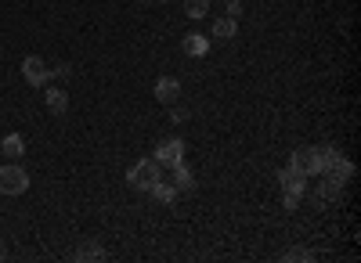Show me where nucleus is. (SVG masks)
Segmentation results:
<instances>
[{
    "mask_svg": "<svg viewBox=\"0 0 361 263\" xmlns=\"http://www.w3.org/2000/svg\"><path fill=\"white\" fill-rule=\"evenodd\" d=\"M22 76H25V83H29V86H44V83L51 79V69H47V62H44V58L29 54L25 62H22Z\"/></svg>",
    "mask_w": 361,
    "mask_h": 263,
    "instance_id": "nucleus-4",
    "label": "nucleus"
},
{
    "mask_svg": "<svg viewBox=\"0 0 361 263\" xmlns=\"http://www.w3.org/2000/svg\"><path fill=\"white\" fill-rule=\"evenodd\" d=\"M156 101H163V105H177V101H180V83L170 79V76H163V79L156 83Z\"/></svg>",
    "mask_w": 361,
    "mask_h": 263,
    "instance_id": "nucleus-7",
    "label": "nucleus"
},
{
    "mask_svg": "<svg viewBox=\"0 0 361 263\" xmlns=\"http://www.w3.org/2000/svg\"><path fill=\"white\" fill-rule=\"evenodd\" d=\"M137 4H152V0H137Z\"/></svg>",
    "mask_w": 361,
    "mask_h": 263,
    "instance_id": "nucleus-22",
    "label": "nucleus"
},
{
    "mask_svg": "<svg viewBox=\"0 0 361 263\" xmlns=\"http://www.w3.org/2000/svg\"><path fill=\"white\" fill-rule=\"evenodd\" d=\"M51 76H58V79H69V76H73V65H58Z\"/></svg>",
    "mask_w": 361,
    "mask_h": 263,
    "instance_id": "nucleus-21",
    "label": "nucleus"
},
{
    "mask_svg": "<svg viewBox=\"0 0 361 263\" xmlns=\"http://www.w3.org/2000/svg\"><path fill=\"white\" fill-rule=\"evenodd\" d=\"M282 259H286V263H311V259H314V252H311V249H304V245H293V249H286V252H282Z\"/></svg>",
    "mask_w": 361,
    "mask_h": 263,
    "instance_id": "nucleus-16",
    "label": "nucleus"
},
{
    "mask_svg": "<svg viewBox=\"0 0 361 263\" xmlns=\"http://www.w3.org/2000/svg\"><path fill=\"white\" fill-rule=\"evenodd\" d=\"M180 47H185V54H188V58H202V54L209 51V40H206V37H199V33H188L185 40H180Z\"/></svg>",
    "mask_w": 361,
    "mask_h": 263,
    "instance_id": "nucleus-11",
    "label": "nucleus"
},
{
    "mask_svg": "<svg viewBox=\"0 0 361 263\" xmlns=\"http://www.w3.org/2000/svg\"><path fill=\"white\" fill-rule=\"evenodd\" d=\"M148 195H152L156 202H166V206H170V202L177 198V188H173L170 181H163V177H159V181H156L152 188H148Z\"/></svg>",
    "mask_w": 361,
    "mask_h": 263,
    "instance_id": "nucleus-13",
    "label": "nucleus"
},
{
    "mask_svg": "<svg viewBox=\"0 0 361 263\" xmlns=\"http://www.w3.org/2000/svg\"><path fill=\"white\" fill-rule=\"evenodd\" d=\"M0 152H4V159H22V152H25L22 134H8L4 141H0Z\"/></svg>",
    "mask_w": 361,
    "mask_h": 263,
    "instance_id": "nucleus-12",
    "label": "nucleus"
},
{
    "mask_svg": "<svg viewBox=\"0 0 361 263\" xmlns=\"http://www.w3.org/2000/svg\"><path fill=\"white\" fill-rule=\"evenodd\" d=\"M289 162H293L296 169H304L307 177H322V166H325L322 144H318V148H296V152L289 155Z\"/></svg>",
    "mask_w": 361,
    "mask_h": 263,
    "instance_id": "nucleus-3",
    "label": "nucleus"
},
{
    "mask_svg": "<svg viewBox=\"0 0 361 263\" xmlns=\"http://www.w3.org/2000/svg\"><path fill=\"white\" fill-rule=\"evenodd\" d=\"M235 29H238V22L224 15V18L214 22V37H217V40H231V37H235Z\"/></svg>",
    "mask_w": 361,
    "mask_h": 263,
    "instance_id": "nucleus-15",
    "label": "nucleus"
},
{
    "mask_svg": "<svg viewBox=\"0 0 361 263\" xmlns=\"http://www.w3.org/2000/svg\"><path fill=\"white\" fill-rule=\"evenodd\" d=\"M343 188H347V184H340V181H333V177H322V184L314 188V198H318V202H336V198L343 195Z\"/></svg>",
    "mask_w": 361,
    "mask_h": 263,
    "instance_id": "nucleus-10",
    "label": "nucleus"
},
{
    "mask_svg": "<svg viewBox=\"0 0 361 263\" xmlns=\"http://www.w3.org/2000/svg\"><path fill=\"white\" fill-rule=\"evenodd\" d=\"M238 15H243V0H228V18L238 22Z\"/></svg>",
    "mask_w": 361,
    "mask_h": 263,
    "instance_id": "nucleus-20",
    "label": "nucleus"
},
{
    "mask_svg": "<svg viewBox=\"0 0 361 263\" xmlns=\"http://www.w3.org/2000/svg\"><path fill=\"white\" fill-rule=\"evenodd\" d=\"M300 198H304V195H293V191H282V206H286V210L293 213V210L300 206Z\"/></svg>",
    "mask_w": 361,
    "mask_h": 263,
    "instance_id": "nucleus-18",
    "label": "nucleus"
},
{
    "mask_svg": "<svg viewBox=\"0 0 361 263\" xmlns=\"http://www.w3.org/2000/svg\"><path fill=\"white\" fill-rule=\"evenodd\" d=\"M25 188H29V173L18 162L0 166V195H22Z\"/></svg>",
    "mask_w": 361,
    "mask_h": 263,
    "instance_id": "nucleus-2",
    "label": "nucleus"
},
{
    "mask_svg": "<svg viewBox=\"0 0 361 263\" xmlns=\"http://www.w3.org/2000/svg\"><path fill=\"white\" fill-rule=\"evenodd\" d=\"M206 11H209V0H185V15L188 18H206Z\"/></svg>",
    "mask_w": 361,
    "mask_h": 263,
    "instance_id": "nucleus-17",
    "label": "nucleus"
},
{
    "mask_svg": "<svg viewBox=\"0 0 361 263\" xmlns=\"http://www.w3.org/2000/svg\"><path fill=\"white\" fill-rule=\"evenodd\" d=\"M47 108H51L54 115H66V108H69V94H66V91H47Z\"/></svg>",
    "mask_w": 361,
    "mask_h": 263,
    "instance_id": "nucleus-14",
    "label": "nucleus"
},
{
    "mask_svg": "<svg viewBox=\"0 0 361 263\" xmlns=\"http://www.w3.org/2000/svg\"><path fill=\"white\" fill-rule=\"evenodd\" d=\"M0 256H4V249H0Z\"/></svg>",
    "mask_w": 361,
    "mask_h": 263,
    "instance_id": "nucleus-23",
    "label": "nucleus"
},
{
    "mask_svg": "<svg viewBox=\"0 0 361 263\" xmlns=\"http://www.w3.org/2000/svg\"><path fill=\"white\" fill-rule=\"evenodd\" d=\"M170 120H173V123H188V108H180V105H170Z\"/></svg>",
    "mask_w": 361,
    "mask_h": 263,
    "instance_id": "nucleus-19",
    "label": "nucleus"
},
{
    "mask_svg": "<svg viewBox=\"0 0 361 263\" xmlns=\"http://www.w3.org/2000/svg\"><path fill=\"white\" fill-rule=\"evenodd\" d=\"M279 184H282V191L304 195V191H307V173H304V169H296V166L289 162V166L279 169Z\"/></svg>",
    "mask_w": 361,
    "mask_h": 263,
    "instance_id": "nucleus-5",
    "label": "nucleus"
},
{
    "mask_svg": "<svg viewBox=\"0 0 361 263\" xmlns=\"http://www.w3.org/2000/svg\"><path fill=\"white\" fill-rule=\"evenodd\" d=\"M152 159H156L159 166H173V162H180V159H185V141H180V137H166L159 148H156Z\"/></svg>",
    "mask_w": 361,
    "mask_h": 263,
    "instance_id": "nucleus-6",
    "label": "nucleus"
},
{
    "mask_svg": "<svg viewBox=\"0 0 361 263\" xmlns=\"http://www.w3.org/2000/svg\"><path fill=\"white\" fill-rule=\"evenodd\" d=\"M159 177H163V166H159L156 159H141V162H137V166H130V173H127L130 188H137V191H148Z\"/></svg>",
    "mask_w": 361,
    "mask_h": 263,
    "instance_id": "nucleus-1",
    "label": "nucleus"
},
{
    "mask_svg": "<svg viewBox=\"0 0 361 263\" xmlns=\"http://www.w3.org/2000/svg\"><path fill=\"white\" fill-rule=\"evenodd\" d=\"M170 169H173V181H170V184H173L177 191H192V188H195V173L185 166V159H180V162H173Z\"/></svg>",
    "mask_w": 361,
    "mask_h": 263,
    "instance_id": "nucleus-9",
    "label": "nucleus"
},
{
    "mask_svg": "<svg viewBox=\"0 0 361 263\" xmlns=\"http://www.w3.org/2000/svg\"><path fill=\"white\" fill-rule=\"evenodd\" d=\"M73 259H80V263H98V259H105V245H98V242H80V245L73 249Z\"/></svg>",
    "mask_w": 361,
    "mask_h": 263,
    "instance_id": "nucleus-8",
    "label": "nucleus"
}]
</instances>
